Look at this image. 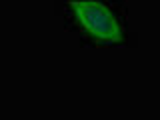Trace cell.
<instances>
[{
  "label": "cell",
  "mask_w": 160,
  "mask_h": 120,
  "mask_svg": "<svg viewBox=\"0 0 160 120\" xmlns=\"http://www.w3.org/2000/svg\"><path fill=\"white\" fill-rule=\"evenodd\" d=\"M76 22L82 26L92 38L102 42H120L124 38L116 14L106 4L100 2H72L68 4Z\"/></svg>",
  "instance_id": "cell-1"
}]
</instances>
